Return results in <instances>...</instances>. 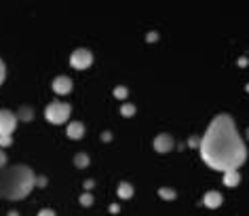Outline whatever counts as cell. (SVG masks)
<instances>
[{"label": "cell", "instance_id": "cell-23", "mask_svg": "<svg viewBox=\"0 0 249 216\" xmlns=\"http://www.w3.org/2000/svg\"><path fill=\"white\" fill-rule=\"evenodd\" d=\"M198 142H201V138H196V136H192V138L188 140V144L192 146V149H198Z\"/></svg>", "mask_w": 249, "mask_h": 216}, {"label": "cell", "instance_id": "cell-2", "mask_svg": "<svg viewBox=\"0 0 249 216\" xmlns=\"http://www.w3.org/2000/svg\"><path fill=\"white\" fill-rule=\"evenodd\" d=\"M36 187V174L28 165H9L0 170V199L19 201L32 193Z\"/></svg>", "mask_w": 249, "mask_h": 216}, {"label": "cell", "instance_id": "cell-30", "mask_svg": "<svg viewBox=\"0 0 249 216\" xmlns=\"http://www.w3.org/2000/svg\"><path fill=\"white\" fill-rule=\"evenodd\" d=\"M245 138L249 140V127H247V132H245Z\"/></svg>", "mask_w": 249, "mask_h": 216}, {"label": "cell", "instance_id": "cell-27", "mask_svg": "<svg viewBox=\"0 0 249 216\" xmlns=\"http://www.w3.org/2000/svg\"><path fill=\"white\" fill-rule=\"evenodd\" d=\"M102 140H104V142H110V140H112V134H110V132H104V134H102Z\"/></svg>", "mask_w": 249, "mask_h": 216}, {"label": "cell", "instance_id": "cell-8", "mask_svg": "<svg viewBox=\"0 0 249 216\" xmlns=\"http://www.w3.org/2000/svg\"><path fill=\"white\" fill-rule=\"evenodd\" d=\"M222 201H224V197L220 191H207V193L203 195V206L209 210H217L222 206Z\"/></svg>", "mask_w": 249, "mask_h": 216}, {"label": "cell", "instance_id": "cell-25", "mask_svg": "<svg viewBox=\"0 0 249 216\" xmlns=\"http://www.w3.org/2000/svg\"><path fill=\"white\" fill-rule=\"evenodd\" d=\"M121 212V206H118V203H112L110 206V214H118Z\"/></svg>", "mask_w": 249, "mask_h": 216}, {"label": "cell", "instance_id": "cell-16", "mask_svg": "<svg viewBox=\"0 0 249 216\" xmlns=\"http://www.w3.org/2000/svg\"><path fill=\"white\" fill-rule=\"evenodd\" d=\"M78 201H80V206H85V208H89V206H93V201H95V197H93V193H85L78 197Z\"/></svg>", "mask_w": 249, "mask_h": 216}, {"label": "cell", "instance_id": "cell-4", "mask_svg": "<svg viewBox=\"0 0 249 216\" xmlns=\"http://www.w3.org/2000/svg\"><path fill=\"white\" fill-rule=\"evenodd\" d=\"M91 64H93V53L89 51V49L80 47V49H76V51H72L70 66L74 68V70H87Z\"/></svg>", "mask_w": 249, "mask_h": 216}, {"label": "cell", "instance_id": "cell-17", "mask_svg": "<svg viewBox=\"0 0 249 216\" xmlns=\"http://www.w3.org/2000/svg\"><path fill=\"white\" fill-rule=\"evenodd\" d=\"M121 115L124 117V119L133 117L135 115V106H133V104H123V106H121Z\"/></svg>", "mask_w": 249, "mask_h": 216}, {"label": "cell", "instance_id": "cell-28", "mask_svg": "<svg viewBox=\"0 0 249 216\" xmlns=\"http://www.w3.org/2000/svg\"><path fill=\"white\" fill-rule=\"evenodd\" d=\"M247 64H249V59H247V58H241V59H239V66H241V68H245Z\"/></svg>", "mask_w": 249, "mask_h": 216}, {"label": "cell", "instance_id": "cell-31", "mask_svg": "<svg viewBox=\"0 0 249 216\" xmlns=\"http://www.w3.org/2000/svg\"><path fill=\"white\" fill-rule=\"evenodd\" d=\"M245 89H247V94H249V83H247V87H245Z\"/></svg>", "mask_w": 249, "mask_h": 216}, {"label": "cell", "instance_id": "cell-29", "mask_svg": "<svg viewBox=\"0 0 249 216\" xmlns=\"http://www.w3.org/2000/svg\"><path fill=\"white\" fill-rule=\"evenodd\" d=\"M9 216H19V214H17V212H9Z\"/></svg>", "mask_w": 249, "mask_h": 216}, {"label": "cell", "instance_id": "cell-19", "mask_svg": "<svg viewBox=\"0 0 249 216\" xmlns=\"http://www.w3.org/2000/svg\"><path fill=\"white\" fill-rule=\"evenodd\" d=\"M4 79H7V66H4L2 58H0V85L4 83Z\"/></svg>", "mask_w": 249, "mask_h": 216}, {"label": "cell", "instance_id": "cell-26", "mask_svg": "<svg viewBox=\"0 0 249 216\" xmlns=\"http://www.w3.org/2000/svg\"><path fill=\"white\" fill-rule=\"evenodd\" d=\"M93 187H95V182H93V180H85V189H87V193H89V191H91Z\"/></svg>", "mask_w": 249, "mask_h": 216}, {"label": "cell", "instance_id": "cell-21", "mask_svg": "<svg viewBox=\"0 0 249 216\" xmlns=\"http://www.w3.org/2000/svg\"><path fill=\"white\" fill-rule=\"evenodd\" d=\"M146 40L148 42H157L159 40V32H148L146 34Z\"/></svg>", "mask_w": 249, "mask_h": 216}, {"label": "cell", "instance_id": "cell-9", "mask_svg": "<svg viewBox=\"0 0 249 216\" xmlns=\"http://www.w3.org/2000/svg\"><path fill=\"white\" fill-rule=\"evenodd\" d=\"M66 134H68V138L70 140H80L85 136V125L80 121H72V123H68Z\"/></svg>", "mask_w": 249, "mask_h": 216}, {"label": "cell", "instance_id": "cell-11", "mask_svg": "<svg viewBox=\"0 0 249 216\" xmlns=\"http://www.w3.org/2000/svg\"><path fill=\"white\" fill-rule=\"evenodd\" d=\"M222 180H224V184H226V187L232 189V187H236V184L241 182V174H239V172H224V178H222Z\"/></svg>", "mask_w": 249, "mask_h": 216}, {"label": "cell", "instance_id": "cell-3", "mask_svg": "<svg viewBox=\"0 0 249 216\" xmlns=\"http://www.w3.org/2000/svg\"><path fill=\"white\" fill-rule=\"evenodd\" d=\"M70 113H72V106L66 102H49L47 108H45V119L49 123H53V125H61V123H66L70 119Z\"/></svg>", "mask_w": 249, "mask_h": 216}, {"label": "cell", "instance_id": "cell-24", "mask_svg": "<svg viewBox=\"0 0 249 216\" xmlns=\"http://www.w3.org/2000/svg\"><path fill=\"white\" fill-rule=\"evenodd\" d=\"M36 184H38V187H45V184H47V178H45V176H36Z\"/></svg>", "mask_w": 249, "mask_h": 216}, {"label": "cell", "instance_id": "cell-22", "mask_svg": "<svg viewBox=\"0 0 249 216\" xmlns=\"http://www.w3.org/2000/svg\"><path fill=\"white\" fill-rule=\"evenodd\" d=\"M7 168V155H4V151H0V170Z\"/></svg>", "mask_w": 249, "mask_h": 216}, {"label": "cell", "instance_id": "cell-18", "mask_svg": "<svg viewBox=\"0 0 249 216\" xmlns=\"http://www.w3.org/2000/svg\"><path fill=\"white\" fill-rule=\"evenodd\" d=\"M13 144V140H11V136H0V151L7 149V146Z\"/></svg>", "mask_w": 249, "mask_h": 216}, {"label": "cell", "instance_id": "cell-20", "mask_svg": "<svg viewBox=\"0 0 249 216\" xmlns=\"http://www.w3.org/2000/svg\"><path fill=\"white\" fill-rule=\"evenodd\" d=\"M38 216H57V214H55V210H51V208H42Z\"/></svg>", "mask_w": 249, "mask_h": 216}, {"label": "cell", "instance_id": "cell-15", "mask_svg": "<svg viewBox=\"0 0 249 216\" xmlns=\"http://www.w3.org/2000/svg\"><path fill=\"white\" fill-rule=\"evenodd\" d=\"M112 94H114V98H116V100H124V98L129 96V89L124 87V85H116Z\"/></svg>", "mask_w": 249, "mask_h": 216}, {"label": "cell", "instance_id": "cell-14", "mask_svg": "<svg viewBox=\"0 0 249 216\" xmlns=\"http://www.w3.org/2000/svg\"><path fill=\"white\" fill-rule=\"evenodd\" d=\"M91 161H89V155H87V153H76V155H74V165H76V168H87V165H89Z\"/></svg>", "mask_w": 249, "mask_h": 216}, {"label": "cell", "instance_id": "cell-1", "mask_svg": "<svg viewBox=\"0 0 249 216\" xmlns=\"http://www.w3.org/2000/svg\"><path fill=\"white\" fill-rule=\"evenodd\" d=\"M201 159L215 172H239L247 159V144L230 115H215L198 142Z\"/></svg>", "mask_w": 249, "mask_h": 216}, {"label": "cell", "instance_id": "cell-6", "mask_svg": "<svg viewBox=\"0 0 249 216\" xmlns=\"http://www.w3.org/2000/svg\"><path fill=\"white\" fill-rule=\"evenodd\" d=\"M51 87H53V91L57 96H68V94H72V89H74V81H72L70 77L61 75V77H55L53 79Z\"/></svg>", "mask_w": 249, "mask_h": 216}, {"label": "cell", "instance_id": "cell-13", "mask_svg": "<svg viewBox=\"0 0 249 216\" xmlns=\"http://www.w3.org/2000/svg\"><path fill=\"white\" fill-rule=\"evenodd\" d=\"M159 197L160 199H167V201H173V199H178V193L173 189H169V187H160L159 189Z\"/></svg>", "mask_w": 249, "mask_h": 216}, {"label": "cell", "instance_id": "cell-7", "mask_svg": "<svg viewBox=\"0 0 249 216\" xmlns=\"http://www.w3.org/2000/svg\"><path fill=\"white\" fill-rule=\"evenodd\" d=\"M152 146L157 153H169V151L176 149V140H173L171 134H159L157 138H154Z\"/></svg>", "mask_w": 249, "mask_h": 216}, {"label": "cell", "instance_id": "cell-5", "mask_svg": "<svg viewBox=\"0 0 249 216\" xmlns=\"http://www.w3.org/2000/svg\"><path fill=\"white\" fill-rule=\"evenodd\" d=\"M17 127V117L11 110H0V136H11Z\"/></svg>", "mask_w": 249, "mask_h": 216}, {"label": "cell", "instance_id": "cell-10", "mask_svg": "<svg viewBox=\"0 0 249 216\" xmlns=\"http://www.w3.org/2000/svg\"><path fill=\"white\" fill-rule=\"evenodd\" d=\"M133 193H135V189H133L131 182H121L116 187V195L121 197V199H131Z\"/></svg>", "mask_w": 249, "mask_h": 216}, {"label": "cell", "instance_id": "cell-12", "mask_svg": "<svg viewBox=\"0 0 249 216\" xmlns=\"http://www.w3.org/2000/svg\"><path fill=\"white\" fill-rule=\"evenodd\" d=\"M17 121H32L34 119V108L30 106H21L19 110H17Z\"/></svg>", "mask_w": 249, "mask_h": 216}]
</instances>
